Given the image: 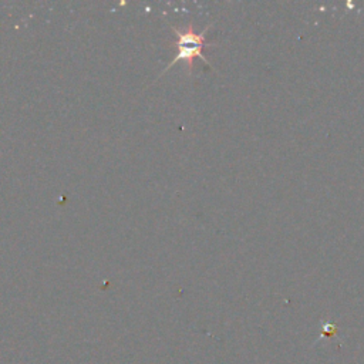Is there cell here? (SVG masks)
<instances>
[{
    "label": "cell",
    "mask_w": 364,
    "mask_h": 364,
    "mask_svg": "<svg viewBox=\"0 0 364 364\" xmlns=\"http://www.w3.org/2000/svg\"><path fill=\"white\" fill-rule=\"evenodd\" d=\"M174 32L176 33V42L174 43V47L176 48V55H175V59L168 64V67L163 71V74L165 71H168L176 62L179 60H184L188 63V67H190V71L194 69V60L197 57L202 59L206 62V59L202 56V48L205 47V32L203 33H195L194 32V28L192 26H188V28L182 32L179 29H174ZM208 63V62H206ZM210 64V63H208ZM161 74V75H163Z\"/></svg>",
    "instance_id": "cell-1"
}]
</instances>
